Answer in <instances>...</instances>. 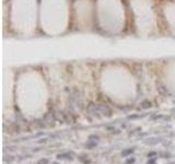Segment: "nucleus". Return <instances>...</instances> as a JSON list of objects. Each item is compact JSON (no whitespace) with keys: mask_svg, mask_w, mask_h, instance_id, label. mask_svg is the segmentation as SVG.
I'll return each instance as SVG.
<instances>
[{"mask_svg":"<svg viewBox=\"0 0 175 164\" xmlns=\"http://www.w3.org/2000/svg\"><path fill=\"white\" fill-rule=\"evenodd\" d=\"M57 159L58 160H72V157H70L69 154H67V153H62V154H58L57 155Z\"/></svg>","mask_w":175,"mask_h":164,"instance_id":"f257e3e1","label":"nucleus"},{"mask_svg":"<svg viewBox=\"0 0 175 164\" xmlns=\"http://www.w3.org/2000/svg\"><path fill=\"white\" fill-rule=\"evenodd\" d=\"M134 152V149H128V150H124L123 152H121V157H128L129 154H131V153Z\"/></svg>","mask_w":175,"mask_h":164,"instance_id":"f03ea898","label":"nucleus"},{"mask_svg":"<svg viewBox=\"0 0 175 164\" xmlns=\"http://www.w3.org/2000/svg\"><path fill=\"white\" fill-rule=\"evenodd\" d=\"M3 160H5L6 163H9V164H10V163H12V162L14 161V157H12V155H6L5 159H3Z\"/></svg>","mask_w":175,"mask_h":164,"instance_id":"7ed1b4c3","label":"nucleus"},{"mask_svg":"<svg viewBox=\"0 0 175 164\" xmlns=\"http://www.w3.org/2000/svg\"><path fill=\"white\" fill-rule=\"evenodd\" d=\"M36 164H48V159H44V157H43V159H40Z\"/></svg>","mask_w":175,"mask_h":164,"instance_id":"20e7f679","label":"nucleus"},{"mask_svg":"<svg viewBox=\"0 0 175 164\" xmlns=\"http://www.w3.org/2000/svg\"><path fill=\"white\" fill-rule=\"evenodd\" d=\"M135 161L136 160L134 159V157H131V159H128L127 161H126V164H133V163H135Z\"/></svg>","mask_w":175,"mask_h":164,"instance_id":"39448f33","label":"nucleus"},{"mask_svg":"<svg viewBox=\"0 0 175 164\" xmlns=\"http://www.w3.org/2000/svg\"><path fill=\"white\" fill-rule=\"evenodd\" d=\"M154 155H156V153H155V152H150V153H148V157H154Z\"/></svg>","mask_w":175,"mask_h":164,"instance_id":"423d86ee","label":"nucleus"},{"mask_svg":"<svg viewBox=\"0 0 175 164\" xmlns=\"http://www.w3.org/2000/svg\"><path fill=\"white\" fill-rule=\"evenodd\" d=\"M90 139H99V137H97V136H90Z\"/></svg>","mask_w":175,"mask_h":164,"instance_id":"0eeeda50","label":"nucleus"},{"mask_svg":"<svg viewBox=\"0 0 175 164\" xmlns=\"http://www.w3.org/2000/svg\"><path fill=\"white\" fill-rule=\"evenodd\" d=\"M147 164H155V163H154V159H153V160H150V161L148 162Z\"/></svg>","mask_w":175,"mask_h":164,"instance_id":"6e6552de","label":"nucleus"},{"mask_svg":"<svg viewBox=\"0 0 175 164\" xmlns=\"http://www.w3.org/2000/svg\"><path fill=\"white\" fill-rule=\"evenodd\" d=\"M53 164H58V163H57V162H54V163H53Z\"/></svg>","mask_w":175,"mask_h":164,"instance_id":"1a4fd4ad","label":"nucleus"}]
</instances>
